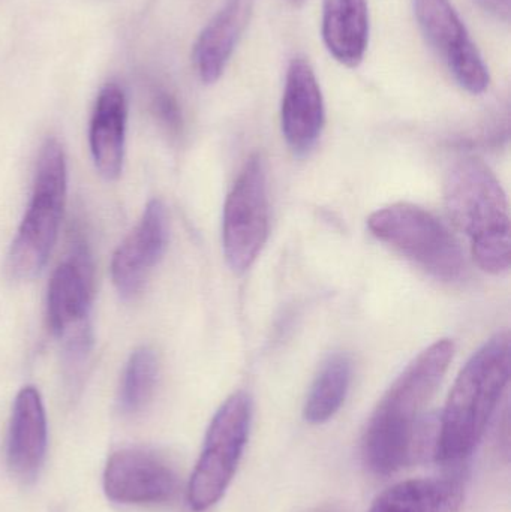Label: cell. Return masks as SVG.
Masks as SVG:
<instances>
[{"label": "cell", "mask_w": 511, "mask_h": 512, "mask_svg": "<svg viewBox=\"0 0 511 512\" xmlns=\"http://www.w3.org/2000/svg\"><path fill=\"white\" fill-rule=\"evenodd\" d=\"M453 354L452 340H438L384 394L362 439L363 462L372 474L389 477L423 456L432 430L425 411L452 363Z\"/></svg>", "instance_id": "1"}, {"label": "cell", "mask_w": 511, "mask_h": 512, "mask_svg": "<svg viewBox=\"0 0 511 512\" xmlns=\"http://www.w3.org/2000/svg\"><path fill=\"white\" fill-rule=\"evenodd\" d=\"M509 331L489 339L456 378L437 423L432 456L444 466L467 462L479 447L510 382Z\"/></svg>", "instance_id": "2"}, {"label": "cell", "mask_w": 511, "mask_h": 512, "mask_svg": "<svg viewBox=\"0 0 511 512\" xmlns=\"http://www.w3.org/2000/svg\"><path fill=\"white\" fill-rule=\"evenodd\" d=\"M444 200L453 224L470 239L471 252L486 273L504 274L511 261L509 201L491 168L476 156L450 167Z\"/></svg>", "instance_id": "3"}, {"label": "cell", "mask_w": 511, "mask_h": 512, "mask_svg": "<svg viewBox=\"0 0 511 512\" xmlns=\"http://www.w3.org/2000/svg\"><path fill=\"white\" fill-rule=\"evenodd\" d=\"M68 191L65 152L56 138L42 144L35 185L26 215L6 258L12 280H30L41 273L59 234Z\"/></svg>", "instance_id": "4"}, {"label": "cell", "mask_w": 511, "mask_h": 512, "mask_svg": "<svg viewBox=\"0 0 511 512\" xmlns=\"http://www.w3.org/2000/svg\"><path fill=\"white\" fill-rule=\"evenodd\" d=\"M371 233L381 242L416 262L441 282H459L467 273V261L456 237L428 210L399 203L372 213Z\"/></svg>", "instance_id": "5"}, {"label": "cell", "mask_w": 511, "mask_h": 512, "mask_svg": "<svg viewBox=\"0 0 511 512\" xmlns=\"http://www.w3.org/2000/svg\"><path fill=\"white\" fill-rule=\"evenodd\" d=\"M251 424V397L243 391L231 394L213 417L192 472L188 486L192 510L207 511L221 501L245 453Z\"/></svg>", "instance_id": "6"}, {"label": "cell", "mask_w": 511, "mask_h": 512, "mask_svg": "<svg viewBox=\"0 0 511 512\" xmlns=\"http://www.w3.org/2000/svg\"><path fill=\"white\" fill-rule=\"evenodd\" d=\"M269 237L266 168L260 155L251 156L234 182L224 207L222 246L236 274L252 267Z\"/></svg>", "instance_id": "7"}, {"label": "cell", "mask_w": 511, "mask_h": 512, "mask_svg": "<svg viewBox=\"0 0 511 512\" xmlns=\"http://www.w3.org/2000/svg\"><path fill=\"white\" fill-rule=\"evenodd\" d=\"M423 35L467 92L480 95L491 83L488 66L450 0H414Z\"/></svg>", "instance_id": "8"}, {"label": "cell", "mask_w": 511, "mask_h": 512, "mask_svg": "<svg viewBox=\"0 0 511 512\" xmlns=\"http://www.w3.org/2000/svg\"><path fill=\"white\" fill-rule=\"evenodd\" d=\"M104 490L116 504H164L176 496L179 477L170 462L155 451L125 448L108 459Z\"/></svg>", "instance_id": "9"}, {"label": "cell", "mask_w": 511, "mask_h": 512, "mask_svg": "<svg viewBox=\"0 0 511 512\" xmlns=\"http://www.w3.org/2000/svg\"><path fill=\"white\" fill-rule=\"evenodd\" d=\"M170 239L165 204L155 198L147 204L137 227L120 243L111 261V277L123 298H134L159 264Z\"/></svg>", "instance_id": "10"}, {"label": "cell", "mask_w": 511, "mask_h": 512, "mask_svg": "<svg viewBox=\"0 0 511 512\" xmlns=\"http://www.w3.org/2000/svg\"><path fill=\"white\" fill-rule=\"evenodd\" d=\"M95 294L92 256L84 243H75L71 255L53 271L47 294L48 327L54 336L66 339L90 327Z\"/></svg>", "instance_id": "11"}, {"label": "cell", "mask_w": 511, "mask_h": 512, "mask_svg": "<svg viewBox=\"0 0 511 512\" xmlns=\"http://www.w3.org/2000/svg\"><path fill=\"white\" fill-rule=\"evenodd\" d=\"M326 122L323 93L306 57L291 60L281 105L282 134L290 149L302 156L314 149Z\"/></svg>", "instance_id": "12"}, {"label": "cell", "mask_w": 511, "mask_h": 512, "mask_svg": "<svg viewBox=\"0 0 511 512\" xmlns=\"http://www.w3.org/2000/svg\"><path fill=\"white\" fill-rule=\"evenodd\" d=\"M48 427L41 394L29 385L20 390L12 408L8 435V466L23 483L38 477L47 454Z\"/></svg>", "instance_id": "13"}, {"label": "cell", "mask_w": 511, "mask_h": 512, "mask_svg": "<svg viewBox=\"0 0 511 512\" xmlns=\"http://www.w3.org/2000/svg\"><path fill=\"white\" fill-rule=\"evenodd\" d=\"M128 99L117 83L102 87L90 120L89 143L96 170L104 179L116 180L125 158Z\"/></svg>", "instance_id": "14"}, {"label": "cell", "mask_w": 511, "mask_h": 512, "mask_svg": "<svg viewBox=\"0 0 511 512\" xmlns=\"http://www.w3.org/2000/svg\"><path fill=\"white\" fill-rule=\"evenodd\" d=\"M254 2L255 0H225L224 6L198 35L192 60L198 77L204 84L216 83L224 74L251 17Z\"/></svg>", "instance_id": "15"}, {"label": "cell", "mask_w": 511, "mask_h": 512, "mask_svg": "<svg viewBox=\"0 0 511 512\" xmlns=\"http://www.w3.org/2000/svg\"><path fill=\"white\" fill-rule=\"evenodd\" d=\"M323 41L347 68H357L369 44L368 0H323Z\"/></svg>", "instance_id": "16"}, {"label": "cell", "mask_w": 511, "mask_h": 512, "mask_svg": "<svg viewBox=\"0 0 511 512\" xmlns=\"http://www.w3.org/2000/svg\"><path fill=\"white\" fill-rule=\"evenodd\" d=\"M464 499L458 478H417L389 487L368 512H458Z\"/></svg>", "instance_id": "17"}, {"label": "cell", "mask_w": 511, "mask_h": 512, "mask_svg": "<svg viewBox=\"0 0 511 512\" xmlns=\"http://www.w3.org/2000/svg\"><path fill=\"white\" fill-rule=\"evenodd\" d=\"M353 366L345 354L330 355L321 366L306 397L303 417L311 424L332 420L347 399Z\"/></svg>", "instance_id": "18"}, {"label": "cell", "mask_w": 511, "mask_h": 512, "mask_svg": "<svg viewBox=\"0 0 511 512\" xmlns=\"http://www.w3.org/2000/svg\"><path fill=\"white\" fill-rule=\"evenodd\" d=\"M159 363L150 346L132 352L123 370L119 388V409L123 415H137L149 405L158 384Z\"/></svg>", "instance_id": "19"}, {"label": "cell", "mask_w": 511, "mask_h": 512, "mask_svg": "<svg viewBox=\"0 0 511 512\" xmlns=\"http://www.w3.org/2000/svg\"><path fill=\"white\" fill-rule=\"evenodd\" d=\"M152 108L155 116L158 117L159 123L164 126L165 131L171 135H180L183 131V114L179 101L173 93L168 90H153Z\"/></svg>", "instance_id": "20"}, {"label": "cell", "mask_w": 511, "mask_h": 512, "mask_svg": "<svg viewBox=\"0 0 511 512\" xmlns=\"http://www.w3.org/2000/svg\"><path fill=\"white\" fill-rule=\"evenodd\" d=\"M480 5L500 20L509 21L510 0H479Z\"/></svg>", "instance_id": "21"}]
</instances>
